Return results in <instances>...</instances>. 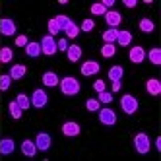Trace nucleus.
<instances>
[{
	"label": "nucleus",
	"instance_id": "cd10ccee",
	"mask_svg": "<svg viewBox=\"0 0 161 161\" xmlns=\"http://www.w3.org/2000/svg\"><path fill=\"white\" fill-rule=\"evenodd\" d=\"M8 109H10V114H12V119H21V113H24V111L19 109V105L16 103V99H14V101H10Z\"/></svg>",
	"mask_w": 161,
	"mask_h": 161
},
{
	"label": "nucleus",
	"instance_id": "4c0bfd02",
	"mask_svg": "<svg viewBox=\"0 0 161 161\" xmlns=\"http://www.w3.org/2000/svg\"><path fill=\"white\" fill-rule=\"evenodd\" d=\"M27 43H29L27 41V35H18L16 37V45H18V47H25Z\"/></svg>",
	"mask_w": 161,
	"mask_h": 161
},
{
	"label": "nucleus",
	"instance_id": "1a4fd4ad",
	"mask_svg": "<svg viewBox=\"0 0 161 161\" xmlns=\"http://www.w3.org/2000/svg\"><path fill=\"white\" fill-rule=\"evenodd\" d=\"M128 58H130V62H132V64H142V62L146 60V51L140 47V45H136V47H132V49H130Z\"/></svg>",
	"mask_w": 161,
	"mask_h": 161
},
{
	"label": "nucleus",
	"instance_id": "f03ea898",
	"mask_svg": "<svg viewBox=\"0 0 161 161\" xmlns=\"http://www.w3.org/2000/svg\"><path fill=\"white\" fill-rule=\"evenodd\" d=\"M134 147H136V152L138 153H142L146 155L149 149H152V142H149V136L146 132H138L134 136Z\"/></svg>",
	"mask_w": 161,
	"mask_h": 161
},
{
	"label": "nucleus",
	"instance_id": "a878e982",
	"mask_svg": "<svg viewBox=\"0 0 161 161\" xmlns=\"http://www.w3.org/2000/svg\"><path fill=\"white\" fill-rule=\"evenodd\" d=\"M114 53H117V47H114V43H105L101 49V54L105 56V58H111V56H114Z\"/></svg>",
	"mask_w": 161,
	"mask_h": 161
},
{
	"label": "nucleus",
	"instance_id": "c756f323",
	"mask_svg": "<svg viewBox=\"0 0 161 161\" xmlns=\"http://www.w3.org/2000/svg\"><path fill=\"white\" fill-rule=\"evenodd\" d=\"M91 14H93V16H105V12H107V8L105 6H103L101 2H95V4H91Z\"/></svg>",
	"mask_w": 161,
	"mask_h": 161
},
{
	"label": "nucleus",
	"instance_id": "58836bf2",
	"mask_svg": "<svg viewBox=\"0 0 161 161\" xmlns=\"http://www.w3.org/2000/svg\"><path fill=\"white\" fill-rule=\"evenodd\" d=\"M66 49H68V41H66V39L56 41V51H64V53H66Z\"/></svg>",
	"mask_w": 161,
	"mask_h": 161
},
{
	"label": "nucleus",
	"instance_id": "6e6552de",
	"mask_svg": "<svg viewBox=\"0 0 161 161\" xmlns=\"http://www.w3.org/2000/svg\"><path fill=\"white\" fill-rule=\"evenodd\" d=\"M16 24H14V19H10V18H2L0 19V35H4V37H12L16 35Z\"/></svg>",
	"mask_w": 161,
	"mask_h": 161
},
{
	"label": "nucleus",
	"instance_id": "79ce46f5",
	"mask_svg": "<svg viewBox=\"0 0 161 161\" xmlns=\"http://www.w3.org/2000/svg\"><path fill=\"white\" fill-rule=\"evenodd\" d=\"M120 89V82H113V91H119Z\"/></svg>",
	"mask_w": 161,
	"mask_h": 161
},
{
	"label": "nucleus",
	"instance_id": "c9c22d12",
	"mask_svg": "<svg viewBox=\"0 0 161 161\" xmlns=\"http://www.w3.org/2000/svg\"><path fill=\"white\" fill-rule=\"evenodd\" d=\"M97 101H99V103H111V101H113V95L109 93V91H101Z\"/></svg>",
	"mask_w": 161,
	"mask_h": 161
},
{
	"label": "nucleus",
	"instance_id": "473e14b6",
	"mask_svg": "<svg viewBox=\"0 0 161 161\" xmlns=\"http://www.w3.org/2000/svg\"><path fill=\"white\" fill-rule=\"evenodd\" d=\"M10 84H12V78H10L8 74H2V76H0V91L10 89Z\"/></svg>",
	"mask_w": 161,
	"mask_h": 161
},
{
	"label": "nucleus",
	"instance_id": "20e7f679",
	"mask_svg": "<svg viewBox=\"0 0 161 161\" xmlns=\"http://www.w3.org/2000/svg\"><path fill=\"white\" fill-rule=\"evenodd\" d=\"M29 101H31V107L43 109L49 103V95L45 93V89H35V91H33V95L29 97Z\"/></svg>",
	"mask_w": 161,
	"mask_h": 161
},
{
	"label": "nucleus",
	"instance_id": "6ab92c4d",
	"mask_svg": "<svg viewBox=\"0 0 161 161\" xmlns=\"http://www.w3.org/2000/svg\"><path fill=\"white\" fill-rule=\"evenodd\" d=\"M122 76H124V68L122 66H111L109 68V80L111 82H120Z\"/></svg>",
	"mask_w": 161,
	"mask_h": 161
},
{
	"label": "nucleus",
	"instance_id": "a211bd4d",
	"mask_svg": "<svg viewBox=\"0 0 161 161\" xmlns=\"http://www.w3.org/2000/svg\"><path fill=\"white\" fill-rule=\"evenodd\" d=\"M41 80H43V84L47 87H54V86H58V82H60V78L56 76L54 72H45Z\"/></svg>",
	"mask_w": 161,
	"mask_h": 161
},
{
	"label": "nucleus",
	"instance_id": "a19ab883",
	"mask_svg": "<svg viewBox=\"0 0 161 161\" xmlns=\"http://www.w3.org/2000/svg\"><path fill=\"white\" fill-rule=\"evenodd\" d=\"M103 6H105V8H111L113 4H114V0H103V2H101Z\"/></svg>",
	"mask_w": 161,
	"mask_h": 161
},
{
	"label": "nucleus",
	"instance_id": "f3484780",
	"mask_svg": "<svg viewBox=\"0 0 161 161\" xmlns=\"http://www.w3.org/2000/svg\"><path fill=\"white\" fill-rule=\"evenodd\" d=\"M66 56H68V60H70V62H78L80 56H82V49H80V45H68Z\"/></svg>",
	"mask_w": 161,
	"mask_h": 161
},
{
	"label": "nucleus",
	"instance_id": "0eeeda50",
	"mask_svg": "<svg viewBox=\"0 0 161 161\" xmlns=\"http://www.w3.org/2000/svg\"><path fill=\"white\" fill-rule=\"evenodd\" d=\"M99 122L103 126H114L117 124V114H114L113 109H99Z\"/></svg>",
	"mask_w": 161,
	"mask_h": 161
},
{
	"label": "nucleus",
	"instance_id": "393cba45",
	"mask_svg": "<svg viewBox=\"0 0 161 161\" xmlns=\"http://www.w3.org/2000/svg\"><path fill=\"white\" fill-rule=\"evenodd\" d=\"M117 35H119V29L109 27L105 33H103V41H105V43H114V41H117Z\"/></svg>",
	"mask_w": 161,
	"mask_h": 161
},
{
	"label": "nucleus",
	"instance_id": "9d476101",
	"mask_svg": "<svg viewBox=\"0 0 161 161\" xmlns=\"http://www.w3.org/2000/svg\"><path fill=\"white\" fill-rule=\"evenodd\" d=\"M80 70H82V76H95V74L101 70V66H99V62H95V60H86Z\"/></svg>",
	"mask_w": 161,
	"mask_h": 161
},
{
	"label": "nucleus",
	"instance_id": "f704fd0d",
	"mask_svg": "<svg viewBox=\"0 0 161 161\" xmlns=\"http://www.w3.org/2000/svg\"><path fill=\"white\" fill-rule=\"evenodd\" d=\"M49 33H51V37H53V35H56V33H60L58 24H56V19H54V18H53V19H49Z\"/></svg>",
	"mask_w": 161,
	"mask_h": 161
},
{
	"label": "nucleus",
	"instance_id": "f8f14e48",
	"mask_svg": "<svg viewBox=\"0 0 161 161\" xmlns=\"http://www.w3.org/2000/svg\"><path fill=\"white\" fill-rule=\"evenodd\" d=\"M62 134H64V136H70V138L80 136V124L74 122V120L64 122V124H62Z\"/></svg>",
	"mask_w": 161,
	"mask_h": 161
},
{
	"label": "nucleus",
	"instance_id": "e433bc0d",
	"mask_svg": "<svg viewBox=\"0 0 161 161\" xmlns=\"http://www.w3.org/2000/svg\"><path fill=\"white\" fill-rule=\"evenodd\" d=\"M93 89L97 91V93L105 91V82H103V80H95V82H93Z\"/></svg>",
	"mask_w": 161,
	"mask_h": 161
},
{
	"label": "nucleus",
	"instance_id": "2eb2a0df",
	"mask_svg": "<svg viewBox=\"0 0 161 161\" xmlns=\"http://www.w3.org/2000/svg\"><path fill=\"white\" fill-rule=\"evenodd\" d=\"M16 149V144L12 138H2L0 140V155H10Z\"/></svg>",
	"mask_w": 161,
	"mask_h": 161
},
{
	"label": "nucleus",
	"instance_id": "4be33fe9",
	"mask_svg": "<svg viewBox=\"0 0 161 161\" xmlns=\"http://www.w3.org/2000/svg\"><path fill=\"white\" fill-rule=\"evenodd\" d=\"M138 27H140V31H144V33H152L155 29V24L152 19H147V18H142L140 24H138Z\"/></svg>",
	"mask_w": 161,
	"mask_h": 161
},
{
	"label": "nucleus",
	"instance_id": "9b49d317",
	"mask_svg": "<svg viewBox=\"0 0 161 161\" xmlns=\"http://www.w3.org/2000/svg\"><path fill=\"white\" fill-rule=\"evenodd\" d=\"M105 21L109 24V27L117 29L120 25V21H122V16L117 12V10H109V12H105Z\"/></svg>",
	"mask_w": 161,
	"mask_h": 161
},
{
	"label": "nucleus",
	"instance_id": "b1692460",
	"mask_svg": "<svg viewBox=\"0 0 161 161\" xmlns=\"http://www.w3.org/2000/svg\"><path fill=\"white\" fill-rule=\"evenodd\" d=\"M147 58H149V62H152L153 66H161V49H152L149 51V54H147Z\"/></svg>",
	"mask_w": 161,
	"mask_h": 161
},
{
	"label": "nucleus",
	"instance_id": "37998d69",
	"mask_svg": "<svg viewBox=\"0 0 161 161\" xmlns=\"http://www.w3.org/2000/svg\"><path fill=\"white\" fill-rule=\"evenodd\" d=\"M155 147H157L159 152H161V138H157V140H155Z\"/></svg>",
	"mask_w": 161,
	"mask_h": 161
},
{
	"label": "nucleus",
	"instance_id": "39448f33",
	"mask_svg": "<svg viewBox=\"0 0 161 161\" xmlns=\"http://www.w3.org/2000/svg\"><path fill=\"white\" fill-rule=\"evenodd\" d=\"M51 144H53L51 134H47V132H39V134H37V138H35V147H37V152H49V149H51Z\"/></svg>",
	"mask_w": 161,
	"mask_h": 161
},
{
	"label": "nucleus",
	"instance_id": "412c9836",
	"mask_svg": "<svg viewBox=\"0 0 161 161\" xmlns=\"http://www.w3.org/2000/svg\"><path fill=\"white\" fill-rule=\"evenodd\" d=\"M117 43L120 45V47H128V45L132 43V33H130V31H119Z\"/></svg>",
	"mask_w": 161,
	"mask_h": 161
},
{
	"label": "nucleus",
	"instance_id": "c85d7f7f",
	"mask_svg": "<svg viewBox=\"0 0 161 161\" xmlns=\"http://www.w3.org/2000/svg\"><path fill=\"white\" fill-rule=\"evenodd\" d=\"M64 33H66V35L68 37H70V39H74V37H78V33H80V27L74 24V21H70V24H68L66 25V29H64Z\"/></svg>",
	"mask_w": 161,
	"mask_h": 161
},
{
	"label": "nucleus",
	"instance_id": "72a5a7b5",
	"mask_svg": "<svg viewBox=\"0 0 161 161\" xmlns=\"http://www.w3.org/2000/svg\"><path fill=\"white\" fill-rule=\"evenodd\" d=\"M93 27H95V21H93V19H84V21H82V25H80V29L86 31V33L91 31Z\"/></svg>",
	"mask_w": 161,
	"mask_h": 161
},
{
	"label": "nucleus",
	"instance_id": "f257e3e1",
	"mask_svg": "<svg viewBox=\"0 0 161 161\" xmlns=\"http://www.w3.org/2000/svg\"><path fill=\"white\" fill-rule=\"evenodd\" d=\"M58 86H60L62 95H66V97H74V95L80 93V82H78L74 76H66V78H62L60 82H58Z\"/></svg>",
	"mask_w": 161,
	"mask_h": 161
},
{
	"label": "nucleus",
	"instance_id": "5701e85b",
	"mask_svg": "<svg viewBox=\"0 0 161 161\" xmlns=\"http://www.w3.org/2000/svg\"><path fill=\"white\" fill-rule=\"evenodd\" d=\"M16 103L19 105L21 111H27V109L31 107V101H29V97H27L25 93H18V95H16Z\"/></svg>",
	"mask_w": 161,
	"mask_h": 161
},
{
	"label": "nucleus",
	"instance_id": "aec40b11",
	"mask_svg": "<svg viewBox=\"0 0 161 161\" xmlns=\"http://www.w3.org/2000/svg\"><path fill=\"white\" fill-rule=\"evenodd\" d=\"M25 54L31 56V58H37V56L41 54V45L35 43V41H33V43H27V45H25Z\"/></svg>",
	"mask_w": 161,
	"mask_h": 161
},
{
	"label": "nucleus",
	"instance_id": "7c9ffc66",
	"mask_svg": "<svg viewBox=\"0 0 161 161\" xmlns=\"http://www.w3.org/2000/svg\"><path fill=\"white\" fill-rule=\"evenodd\" d=\"M86 109L91 111V113H97V111L101 109V103H99L97 99H87V101H86Z\"/></svg>",
	"mask_w": 161,
	"mask_h": 161
},
{
	"label": "nucleus",
	"instance_id": "7ed1b4c3",
	"mask_svg": "<svg viewBox=\"0 0 161 161\" xmlns=\"http://www.w3.org/2000/svg\"><path fill=\"white\" fill-rule=\"evenodd\" d=\"M120 109L126 113V114H134L136 111H138V99L134 97V95H124V97H120Z\"/></svg>",
	"mask_w": 161,
	"mask_h": 161
},
{
	"label": "nucleus",
	"instance_id": "ddd939ff",
	"mask_svg": "<svg viewBox=\"0 0 161 161\" xmlns=\"http://www.w3.org/2000/svg\"><path fill=\"white\" fill-rule=\"evenodd\" d=\"M146 91H147L152 97L161 95V82H159V80H155V78L147 80V82H146Z\"/></svg>",
	"mask_w": 161,
	"mask_h": 161
},
{
	"label": "nucleus",
	"instance_id": "2f4dec72",
	"mask_svg": "<svg viewBox=\"0 0 161 161\" xmlns=\"http://www.w3.org/2000/svg\"><path fill=\"white\" fill-rule=\"evenodd\" d=\"M54 19H56V24H58V29H60V31H64V29H66V25L72 21L68 16H62V14H60V16H56Z\"/></svg>",
	"mask_w": 161,
	"mask_h": 161
},
{
	"label": "nucleus",
	"instance_id": "423d86ee",
	"mask_svg": "<svg viewBox=\"0 0 161 161\" xmlns=\"http://www.w3.org/2000/svg\"><path fill=\"white\" fill-rule=\"evenodd\" d=\"M39 45H41V54L53 56V54L56 53V41H54V37H51V35H45Z\"/></svg>",
	"mask_w": 161,
	"mask_h": 161
},
{
	"label": "nucleus",
	"instance_id": "dca6fc26",
	"mask_svg": "<svg viewBox=\"0 0 161 161\" xmlns=\"http://www.w3.org/2000/svg\"><path fill=\"white\" fill-rule=\"evenodd\" d=\"M27 74V66L25 64H14L12 68H10V78H12V80H21V78H24Z\"/></svg>",
	"mask_w": 161,
	"mask_h": 161
},
{
	"label": "nucleus",
	"instance_id": "4468645a",
	"mask_svg": "<svg viewBox=\"0 0 161 161\" xmlns=\"http://www.w3.org/2000/svg\"><path fill=\"white\" fill-rule=\"evenodd\" d=\"M21 153H24L25 157H35L37 155V147H35V142L33 140H24L21 142Z\"/></svg>",
	"mask_w": 161,
	"mask_h": 161
},
{
	"label": "nucleus",
	"instance_id": "ea45409f",
	"mask_svg": "<svg viewBox=\"0 0 161 161\" xmlns=\"http://www.w3.org/2000/svg\"><path fill=\"white\" fill-rule=\"evenodd\" d=\"M122 4H124L126 8H134V6H136L138 2H136V0H124V2H122Z\"/></svg>",
	"mask_w": 161,
	"mask_h": 161
},
{
	"label": "nucleus",
	"instance_id": "bb28decb",
	"mask_svg": "<svg viewBox=\"0 0 161 161\" xmlns=\"http://www.w3.org/2000/svg\"><path fill=\"white\" fill-rule=\"evenodd\" d=\"M14 58V53H12V49H10V47H2V49H0V62H10V60H12Z\"/></svg>",
	"mask_w": 161,
	"mask_h": 161
}]
</instances>
